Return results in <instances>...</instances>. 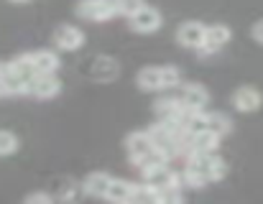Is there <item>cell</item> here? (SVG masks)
Segmentation results:
<instances>
[{"label":"cell","mask_w":263,"mask_h":204,"mask_svg":"<svg viewBox=\"0 0 263 204\" xmlns=\"http://www.w3.org/2000/svg\"><path fill=\"white\" fill-rule=\"evenodd\" d=\"M143 169V181L148 187H156V189H169L174 184H181L179 176L166 166V164H151V166H141Z\"/></svg>","instance_id":"cell-4"},{"label":"cell","mask_w":263,"mask_h":204,"mask_svg":"<svg viewBox=\"0 0 263 204\" xmlns=\"http://www.w3.org/2000/svg\"><path fill=\"white\" fill-rule=\"evenodd\" d=\"M184 112H186V107H184L181 100H159L156 102V115H159V120H176V123H181Z\"/></svg>","instance_id":"cell-16"},{"label":"cell","mask_w":263,"mask_h":204,"mask_svg":"<svg viewBox=\"0 0 263 204\" xmlns=\"http://www.w3.org/2000/svg\"><path fill=\"white\" fill-rule=\"evenodd\" d=\"M179 100L184 102V107H189V110H204V105L210 102V92H207L202 85L189 82V85H184Z\"/></svg>","instance_id":"cell-11"},{"label":"cell","mask_w":263,"mask_h":204,"mask_svg":"<svg viewBox=\"0 0 263 204\" xmlns=\"http://www.w3.org/2000/svg\"><path fill=\"white\" fill-rule=\"evenodd\" d=\"M220 140L222 138L217 133H212L210 128L207 130H199V133L192 135V143H189V153L186 156H192V153H215L220 148Z\"/></svg>","instance_id":"cell-10"},{"label":"cell","mask_w":263,"mask_h":204,"mask_svg":"<svg viewBox=\"0 0 263 204\" xmlns=\"http://www.w3.org/2000/svg\"><path fill=\"white\" fill-rule=\"evenodd\" d=\"M89 74H92V79H97V82H112V79L118 77V62H115V59H107V56H97Z\"/></svg>","instance_id":"cell-14"},{"label":"cell","mask_w":263,"mask_h":204,"mask_svg":"<svg viewBox=\"0 0 263 204\" xmlns=\"http://www.w3.org/2000/svg\"><path fill=\"white\" fill-rule=\"evenodd\" d=\"M154 148H156V146H154L151 133L136 130V133H130V135L125 138V151H128V158H130L136 166H141V164L151 156V151H154Z\"/></svg>","instance_id":"cell-2"},{"label":"cell","mask_w":263,"mask_h":204,"mask_svg":"<svg viewBox=\"0 0 263 204\" xmlns=\"http://www.w3.org/2000/svg\"><path fill=\"white\" fill-rule=\"evenodd\" d=\"M130 28L136 33H154L161 28V13L151 5H143L138 13L130 15Z\"/></svg>","instance_id":"cell-6"},{"label":"cell","mask_w":263,"mask_h":204,"mask_svg":"<svg viewBox=\"0 0 263 204\" xmlns=\"http://www.w3.org/2000/svg\"><path fill=\"white\" fill-rule=\"evenodd\" d=\"M261 102H263V97L256 87H238L233 92V107L238 112H256L261 107Z\"/></svg>","instance_id":"cell-9"},{"label":"cell","mask_w":263,"mask_h":204,"mask_svg":"<svg viewBox=\"0 0 263 204\" xmlns=\"http://www.w3.org/2000/svg\"><path fill=\"white\" fill-rule=\"evenodd\" d=\"M136 82H138V87H141L143 92L164 90V72H161V67H146V69L138 72Z\"/></svg>","instance_id":"cell-13"},{"label":"cell","mask_w":263,"mask_h":204,"mask_svg":"<svg viewBox=\"0 0 263 204\" xmlns=\"http://www.w3.org/2000/svg\"><path fill=\"white\" fill-rule=\"evenodd\" d=\"M161 72H164V90H172L181 82V72L176 67H161Z\"/></svg>","instance_id":"cell-23"},{"label":"cell","mask_w":263,"mask_h":204,"mask_svg":"<svg viewBox=\"0 0 263 204\" xmlns=\"http://www.w3.org/2000/svg\"><path fill=\"white\" fill-rule=\"evenodd\" d=\"M115 3H118V13H120V15H128V18L146 5L143 0H115Z\"/></svg>","instance_id":"cell-22"},{"label":"cell","mask_w":263,"mask_h":204,"mask_svg":"<svg viewBox=\"0 0 263 204\" xmlns=\"http://www.w3.org/2000/svg\"><path fill=\"white\" fill-rule=\"evenodd\" d=\"M5 90H8V95H23V92H28V79H23L10 64L5 69Z\"/></svg>","instance_id":"cell-18"},{"label":"cell","mask_w":263,"mask_h":204,"mask_svg":"<svg viewBox=\"0 0 263 204\" xmlns=\"http://www.w3.org/2000/svg\"><path fill=\"white\" fill-rule=\"evenodd\" d=\"M62 92V82L54 74H36L33 82L28 85V95L39 97V100H51Z\"/></svg>","instance_id":"cell-8"},{"label":"cell","mask_w":263,"mask_h":204,"mask_svg":"<svg viewBox=\"0 0 263 204\" xmlns=\"http://www.w3.org/2000/svg\"><path fill=\"white\" fill-rule=\"evenodd\" d=\"M5 69H8V64H0V97L8 95V90H5Z\"/></svg>","instance_id":"cell-26"},{"label":"cell","mask_w":263,"mask_h":204,"mask_svg":"<svg viewBox=\"0 0 263 204\" xmlns=\"http://www.w3.org/2000/svg\"><path fill=\"white\" fill-rule=\"evenodd\" d=\"M54 46L57 49H62V51H77V49H82V44H85V33L77 28V26H59L57 31H54Z\"/></svg>","instance_id":"cell-7"},{"label":"cell","mask_w":263,"mask_h":204,"mask_svg":"<svg viewBox=\"0 0 263 204\" xmlns=\"http://www.w3.org/2000/svg\"><path fill=\"white\" fill-rule=\"evenodd\" d=\"M176 41H179L184 49L199 51V49L207 44V26H202V23H197V21H186V23L179 26Z\"/></svg>","instance_id":"cell-3"},{"label":"cell","mask_w":263,"mask_h":204,"mask_svg":"<svg viewBox=\"0 0 263 204\" xmlns=\"http://www.w3.org/2000/svg\"><path fill=\"white\" fill-rule=\"evenodd\" d=\"M233 38V31L225 26V23H215V26H210L207 28V44L197 51L202 59H207V56H212V54H217L228 41Z\"/></svg>","instance_id":"cell-5"},{"label":"cell","mask_w":263,"mask_h":204,"mask_svg":"<svg viewBox=\"0 0 263 204\" xmlns=\"http://www.w3.org/2000/svg\"><path fill=\"white\" fill-rule=\"evenodd\" d=\"M228 176V164L217 156H212V166H210V179L212 181H222Z\"/></svg>","instance_id":"cell-21"},{"label":"cell","mask_w":263,"mask_h":204,"mask_svg":"<svg viewBox=\"0 0 263 204\" xmlns=\"http://www.w3.org/2000/svg\"><path fill=\"white\" fill-rule=\"evenodd\" d=\"M10 3H18V5H23V3H31V0H10Z\"/></svg>","instance_id":"cell-27"},{"label":"cell","mask_w":263,"mask_h":204,"mask_svg":"<svg viewBox=\"0 0 263 204\" xmlns=\"http://www.w3.org/2000/svg\"><path fill=\"white\" fill-rule=\"evenodd\" d=\"M110 181H112V176L110 174H105V171H95V174H89L87 179L82 181V189H85V194L89 197H107V189H110Z\"/></svg>","instance_id":"cell-12"},{"label":"cell","mask_w":263,"mask_h":204,"mask_svg":"<svg viewBox=\"0 0 263 204\" xmlns=\"http://www.w3.org/2000/svg\"><path fill=\"white\" fill-rule=\"evenodd\" d=\"M133 194H136V184H130L125 179H112L105 199H110V202H133Z\"/></svg>","instance_id":"cell-15"},{"label":"cell","mask_w":263,"mask_h":204,"mask_svg":"<svg viewBox=\"0 0 263 204\" xmlns=\"http://www.w3.org/2000/svg\"><path fill=\"white\" fill-rule=\"evenodd\" d=\"M77 15L95 21V23H105L112 15H118V3L115 0H80L77 3Z\"/></svg>","instance_id":"cell-1"},{"label":"cell","mask_w":263,"mask_h":204,"mask_svg":"<svg viewBox=\"0 0 263 204\" xmlns=\"http://www.w3.org/2000/svg\"><path fill=\"white\" fill-rule=\"evenodd\" d=\"M253 38H256V41L263 46V18L256 23V26H253Z\"/></svg>","instance_id":"cell-25"},{"label":"cell","mask_w":263,"mask_h":204,"mask_svg":"<svg viewBox=\"0 0 263 204\" xmlns=\"http://www.w3.org/2000/svg\"><path fill=\"white\" fill-rule=\"evenodd\" d=\"M207 128H210L212 133H217L220 138H225V135L233 130V123H230V117L222 115V112H207Z\"/></svg>","instance_id":"cell-19"},{"label":"cell","mask_w":263,"mask_h":204,"mask_svg":"<svg viewBox=\"0 0 263 204\" xmlns=\"http://www.w3.org/2000/svg\"><path fill=\"white\" fill-rule=\"evenodd\" d=\"M18 146H21V140H18L15 133H10V130H0V156H10V153H15Z\"/></svg>","instance_id":"cell-20"},{"label":"cell","mask_w":263,"mask_h":204,"mask_svg":"<svg viewBox=\"0 0 263 204\" xmlns=\"http://www.w3.org/2000/svg\"><path fill=\"white\" fill-rule=\"evenodd\" d=\"M54 199V194H46V192H33L26 197V204H49Z\"/></svg>","instance_id":"cell-24"},{"label":"cell","mask_w":263,"mask_h":204,"mask_svg":"<svg viewBox=\"0 0 263 204\" xmlns=\"http://www.w3.org/2000/svg\"><path fill=\"white\" fill-rule=\"evenodd\" d=\"M33 67H36L39 74H57V69H59V56H57L54 51H46V49L33 51Z\"/></svg>","instance_id":"cell-17"}]
</instances>
